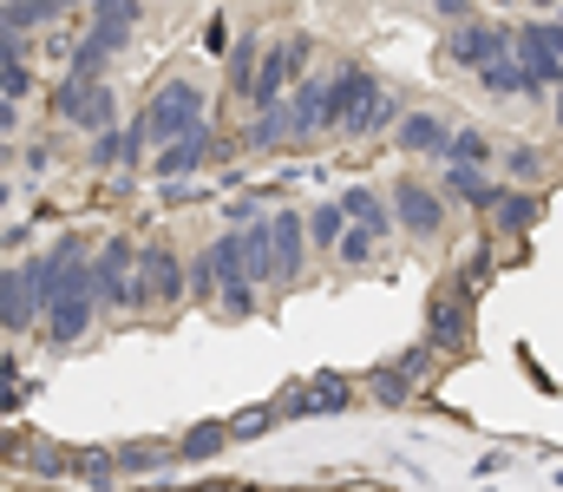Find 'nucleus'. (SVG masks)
<instances>
[{"label":"nucleus","mask_w":563,"mask_h":492,"mask_svg":"<svg viewBox=\"0 0 563 492\" xmlns=\"http://www.w3.org/2000/svg\"><path fill=\"white\" fill-rule=\"evenodd\" d=\"M394 112H400L394 92H387L367 66H341V73L328 79V119H334L347 139H374V132H387Z\"/></svg>","instance_id":"1"},{"label":"nucleus","mask_w":563,"mask_h":492,"mask_svg":"<svg viewBox=\"0 0 563 492\" xmlns=\"http://www.w3.org/2000/svg\"><path fill=\"white\" fill-rule=\"evenodd\" d=\"M197 125H210V119H203V86H197V79H164L157 99L139 112V139H157V145H177V139H190Z\"/></svg>","instance_id":"2"},{"label":"nucleus","mask_w":563,"mask_h":492,"mask_svg":"<svg viewBox=\"0 0 563 492\" xmlns=\"http://www.w3.org/2000/svg\"><path fill=\"white\" fill-rule=\"evenodd\" d=\"M426 348L432 354H465L472 348V296L459 283H439L426 303Z\"/></svg>","instance_id":"3"},{"label":"nucleus","mask_w":563,"mask_h":492,"mask_svg":"<svg viewBox=\"0 0 563 492\" xmlns=\"http://www.w3.org/2000/svg\"><path fill=\"white\" fill-rule=\"evenodd\" d=\"M184 289H190V276H184L177 250L151 243V250H139V283H132V303H125V309H151V303H177Z\"/></svg>","instance_id":"4"},{"label":"nucleus","mask_w":563,"mask_h":492,"mask_svg":"<svg viewBox=\"0 0 563 492\" xmlns=\"http://www.w3.org/2000/svg\"><path fill=\"white\" fill-rule=\"evenodd\" d=\"M308 40L295 33V40H276V46H263V66H256V92H250V106L256 112H269V106H282V86H295L301 79V66H308Z\"/></svg>","instance_id":"5"},{"label":"nucleus","mask_w":563,"mask_h":492,"mask_svg":"<svg viewBox=\"0 0 563 492\" xmlns=\"http://www.w3.org/2000/svg\"><path fill=\"white\" fill-rule=\"evenodd\" d=\"M132 283H139V250L125 237H106L99 256H92V296L112 303V309H125L132 303Z\"/></svg>","instance_id":"6"},{"label":"nucleus","mask_w":563,"mask_h":492,"mask_svg":"<svg viewBox=\"0 0 563 492\" xmlns=\"http://www.w3.org/2000/svg\"><path fill=\"white\" fill-rule=\"evenodd\" d=\"M511 53V26H492V20H465L452 40H445V59H459V66H492V59H505Z\"/></svg>","instance_id":"7"},{"label":"nucleus","mask_w":563,"mask_h":492,"mask_svg":"<svg viewBox=\"0 0 563 492\" xmlns=\"http://www.w3.org/2000/svg\"><path fill=\"white\" fill-rule=\"evenodd\" d=\"M394 210H400V223H407L413 237H439V230H445V197L426 190L420 177H400V184H394Z\"/></svg>","instance_id":"8"},{"label":"nucleus","mask_w":563,"mask_h":492,"mask_svg":"<svg viewBox=\"0 0 563 492\" xmlns=\"http://www.w3.org/2000/svg\"><path fill=\"white\" fill-rule=\"evenodd\" d=\"M269 407H276V414H288V420L334 414V407H347V381H341V374H321V381H308V387H295V394H276Z\"/></svg>","instance_id":"9"},{"label":"nucleus","mask_w":563,"mask_h":492,"mask_svg":"<svg viewBox=\"0 0 563 492\" xmlns=\"http://www.w3.org/2000/svg\"><path fill=\"white\" fill-rule=\"evenodd\" d=\"M334 119H328V79H301L295 86V99H288V139L301 145V139H321Z\"/></svg>","instance_id":"10"},{"label":"nucleus","mask_w":563,"mask_h":492,"mask_svg":"<svg viewBox=\"0 0 563 492\" xmlns=\"http://www.w3.org/2000/svg\"><path fill=\"white\" fill-rule=\"evenodd\" d=\"M269 243H276V276H295L308 256V223L301 210H269Z\"/></svg>","instance_id":"11"},{"label":"nucleus","mask_w":563,"mask_h":492,"mask_svg":"<svg viewBox=\"0 0 563 492\" xmlns=\"http://www.w3.org/2000/svg\"><path fill=\"white\" fill-rule=\"evenodd\" d=\"M426 361H432V348H426V341H420V348H407V354H400L394 368H380V374H374V394H380L387 407H400V401L413 394V381H420Z\"/></svg>","instance_id":"12"},{"label":"nucleus","mask_w":563,"mask_h":492,"mask_svg":"<svg viewBox=\"0 0 563 492\" xmlns=\"http://www.w3.org/2000/svg\"><path fill=\"white\" fill-rule=\"evenodd\" d=\"M334 204H341V210H347V217H361V230H367V237H374V243H380V237H387V230H394V217H387V197H380V190H374V184H354V190H341V197H334Z\"/></svg>","instance_id":"13"},{"label":"nucleus","mask_w":563,"mask_h":492,"mask_svg":"<svg viewBox=\"0 0 563 492\" xmlns=\"http://www.w3.org/2000/svg\"><path fill=\"white\" fill-rule=\"evenodd\" d=\"M445 145H452V125L439 112H407L400 119V152H439L445 158Z\"/></svg>","instance_id":"14"},{"label":"nucleus","mask_w":563,"mask_h":492,"mask_svg":"<svg viewBox=\"0 0 563 492\" xmlns=\"http://www.w3.org/2000/svg\"><path fill=\"white\" fill-rule=\"evenodd\" d=\"M203 152H210V125H197L190 139H177V145H164L151 171H157V177H190V171L203 164Z\"/></svg>","instance_id":"15"},{"label":"nucleus","mask_w":563,"mask_h":492,"mask_svg":"<svg viewBox=\"0 0 563 492\" xmlns=\"http://www.w3.org/2000/svg\"><path fill=\"white\" fill-rule=\"evenodd\" d=\"M112 119H119V99H112V86L99 79V86H86V99H79V112L66 119V125H79V132H112Z\"/></svg>","instance_id":"16"},{"label":"nucleus","mask_w":563,"mask_h":492,"mask_svg":"<svg viewBox=\"0 0 563 492\" xmlns=\"http://www.w3.org/2000/svg\"><path fill=\"white\" fill-rule=\"evenodd\" d=\"M59 20V0H13V7H0V33L7 40H26L33 26H53Z\"/></svg>","instance_id":"17"},{"label":"nucleus","mask_w":563,"mask_h":492,"mask_svg":"<svg viewBox=\"0 0 563 492\" xmlns=\"http://www.w3.org/2000/svg\"><path fill=\"white\" fill-rule=\"evenodd\" d=\"M301 223H308V243L314 250H341V237H347V210L328 197V204H314V210H301Z\"/></svg>","instance_id":"18"},{"label":"nucleus","mask_w":563,"mask_h":492,"mask_svg":"<svg viewBox=\"0 0 563 492\" xmlns=\"http://www.w3.org/2000/svg\"><path fill=\"white\" fill-rule=\"evenodd\" d=\"M538 217H544V204H538V197H525V190H505V197L492 204V223H498V230H511V237H525Z\"/></svg>","instance_id":"19"},{"label":"nucleus","mask_w":563,"mask_h":492,"mask_svg":"<svg viewBox=\"0 0 563 492\" xmlns=\"http://www.w3.org/2000/svg\"><path fill=\"white\" fill-rule=\"evenodd\" d=\"M223 447H230V420H203L177 440V460H217Z\"/></svg>","instance_id":"20"},{"label":"nucleus","mask_w":563,"mask_h":492,"mask_svg":"<svg viewBox=\"0 0 563 492\" xmlns=\"http://www.w3.org/2000/svg\"><path fill=\"white\" fill-rule=\"evenodd\" d=\"M223 66H230V92H243V99H250V92H256V66H263V46H256V40H236Z\"/></svg>","instance_id":"21"},{"label":"nucleus","mask_w":563,"mask_h":492,"mask_svg":"<svg viewBox=\"0 0 563 492\" xmlns=\"http://www.w3.org/2000/svg\"><path fill=\"white\" fill-rule=\"evenodd\" d=\"M250 145H256V152H276V145H288V99H282V106H269V112H256Z\"/></svg>","instance_id":"22"},{"label":"nucleus","mask_w":563,"mask_h":492,"mask_svg":"<svg viewBox=\"0 0 563 492\" xmlns=\"http://www.w3.org/2000/svg\"><path fill=\"white\" fill-rule=\"evenodd\" d=\"M478 79H485V92H498V99H518V92H525V73H518V59H511V53H505V59H492ZM525 99H531V92H525Z\"/></svg>","instance_id":"23"},{"label":"nucleus","mask_w":563,"mask_h":492,"mask_svg":"<svg viewBox=\"0 0 563 492\" xmlns=\"http://www.w3.org/2000/svg\"><path fill=\"white\" fill-rule=\"evenodd\" d=\"M485 158H492L485 132H452V145H445V158H439V164H465V171H478Z\"/></svg>","instance_id":"24"},{"label":"nucleus","mask_w":563,"mask_h":492,"mask_svg":"<svg viewBox=\"0 0 563 492\" xmlns=\"http://www.w3.org/2000/svg\"><path fill=\"white\" fill-rule=\"evenodd\" d=\"M276 420H282L276 407H250V414H236V420H230V440H263Z\"/></svg>","instance_id":"25"},{"label":"nucleus","mask_w":563,"mask_h":492,"mask_svg":"<svg viewBox=\"0 0 563 492\" xmlns=\"http://www.w3.org/2000/svg\"><path fill=\"white\" fill-rule=\"evenodd\" d=\"M92 26H125V33H132V26H139V7H125V0H99V7H92Z\"/></svg>","instance_id":"26"},{"label":"nucleus","mask_w":563,"mask_h":492,"mask_svg":"<svg viewBox=\"0 0 563 492\" xmlns=\"http://www.w3.org/2000/svg\"><path fill=\"white\" fill-rule=\"evenodd\" d=\"M374 250H380V243H374V237H367V230H347V237H341V250H334V256H341V263H354V270H361V263H374Z\"/></svg>","instance_id":"27"},{"label":"nucleus","mask_w":563,"mask_h":492,"mask_svg":"<svg viewBox=\"0 0 563 492\" xmlns=\"http://www.w3.org/2000/svg\"><path fill=\"white\" fill-rule=\"evenodd\" d=\"M73 473L79 480H106V473H119V453H106V447L99 453H73Z\"/></svg>","instance_id":"28"},{"label":"nucleus","mask_w":563,"mask_h":492,"mask_svg":"<svg viewBox=\"0 0 563 492\" xmlns=\"http://www.w3.org/2000/svg\"><path fill=\"white\" fill-rule=\"evenodd\" d=\"M505 171H511L518 184H531V177H544V152H538V145H518V152L505 158Z\"/></svg>","instance_id":"29"},{"label":"nucleus","mask_w":563,"mask_h":492,"mask_svg":"<svg viewBox=\"0 0 563 492\" xmlns=\"http://www.w3.org/2000/svg\"><path fill=\"white\" fill-rule=\"evenodd\" d=\"M217 296H223V309H230L236 322H243V316L256 309V289H250V283H230V289H217Z\"/></svg>","instance_id":"30"},{"label":"nucleus","mask_w":563,"mask_h":492,"mask_svg":"<svg viewBox=\"0 0 563 492\" xmlns=\"http://www.w3.org/2000/svg\"><path fill=\"white\" fill-rule=\"evenodd\" d=\"M13 374H20V368H13V361H0V407H20V401L33 394V387H26V381H13Z\"/></svg>","instance_id":"31"},{"label":"nucleus","mask_w":563,"mask_h":492,"mask_svg":"<svg viewBox=\"0 0 563 492\" xmlns=\"http://www.w3.org/2000/svg\"><path fill=\"white\" fill-rule=\"evenodd\" d=\"M13 125H20V106H13V99H0V139H7Z\"/></svg>","instance_id":"32"},{"label":"nucleus","mask_w":563,"mask_h":492,"mask_svg":"<svg viewBox=\"0 0 563 492\" xmlns=\"http://www.w3.org/2000/svg\"><path fill=\"white\" fill-rule=\"evenodd\" d=\"M7 453H20V434H13V427H0V460H7Z\"/></svg>","instance_id":"33"},{"label":"nucleus","mask_w":563,"mask_h":492,"mask_svg":"<svg viewBox=\"0 0 563 492\" xmlns=\"http://www.w3.org/2000/svg\"><path fill=\"white\" fill-rule=\"evenodd\" d=\"M0 210H7V184H0Z\"/></svg>","instance_id":"34"}]
</instances>
